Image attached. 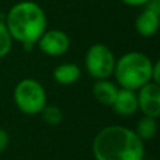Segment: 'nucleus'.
Wrapping results in <instances>:
<instances>
[{
  "mask_svg": "<svg viewBox=\"0 0 160 160\" xmlns=\"http://www.w3.org/2000/svg\"><path fill=\"white\" fill-rule=\"evenodd\" d=\"M96 160H143L145 142L124 125H108L97 132L91 143Z\"/></svg>",
  "mask_w": 160,
  "mask_h": 160,
  "instance_id": "f257e3e1",
  "label": "nucleus"
},
{
  "mask_svg": "<svg viewBox=\"0 0 160 160\" xmlns=\"http://www.w3.org/2000/svg\"><path fill=\"white\" fill-rule=\"evenodd\" d=\"M4 22L13 41L21 44L28 51L35 47L48 25L44 8L32 0H22L11 6Z\"/></svg>",
  "mask_w": 160,
  "mask_h": 160,
  "instance_id": "f03ea898",
  "label": "nucleus"
},
{
  "mask_svg": "<svg viewBox=\"0 0 160 160\" xmlns=\"http://www.w3.org/2000/svg\"><path fill=\"white\" fill-rule=\"evenodd\" d=\"M153 61L143 52L131 51L115 61L112 76L121 88L138 90L143 84L152 82Z\"/></svg>",
  "mask_w": 160,
  "mask_h": 160,
  "instance_id": "7ed1b4c3",
  "label": "nucleus"
},
{
  "mask_svg": "<svg viewBox=\"0 0 160 160\" xmlns=\"http://www.w3.org/2000/svg\"><path fill=\"white\" fill-rule=\"evenodd\" d=\"M13 100L17 108L25 115H37L48 104L45 87L35 79L25 78L16 84Z\"/></svg>",
  "mask_w": 160,
  "mask_h": 160,
  "instance_id": "20e7f679",
  "label": "nucleus"
},
{
  "mask_svg": "<svg viewBox=\"0 0 160 160\" xmlns=\"http://www.w3.org/2000/svg\"><path fill=\"white\" fill-rule=\"evenodd\" d=\"M115 55L105 44L97 42L87 49L84 55V69L94 80L110 79L115 66Z\"/></svg>",
  "mask_w": 160,
  "mask_h": 160,
  "instance_id": "39448f33",
  "label": "nucleus"
},
{
  "mask_svg": "<svg viewBox=\"0 0 160 160\" xmlns=\"http://www.w3.org/2000/svg\"><path fill=\"white\" fill-rule=\"evenodd\" d=\"M35 45L44 55L51 56V58H58V56L65 55L69 51L70 38L62 30H58V28L48 30L47 28Z\"/></svg>",
  "mask_w": 160,
  "mask_h": 160,
  "instance_id": "423d86ee",
  "label": "nucleus"
},
{
  "mask_svg": "<svg viewBox=\"0 0 160 160\" xmlns=\"http://www.w3.org/2000/svg\"><path fill=\"white\" fill-rule=\"evenodd\" d=\"M138 110L143 115L159 118L160 117V84L149 82L136 90Z\"/></svg>",
  "mask_w": 160,
  "mask_h": 160,
  "instance_id": "0eeeda50",
  "label": "nucleus"
},
{
  "mask_svg": "<svg viewBox=\"0 0 160 160\" xmlns=\"http://www.w3.org/2000/svg\"><path fill=\"white\" fill-rule=\"evenodd\" d=\"M111 108L119 117L135 115L138 112V97H136V91L119 87Z\"/></svg>",
  "mask_w": 160,
  "mask_h": 160,
  "instance_id": "6e6552de",
  "label": "nucleus"
},
{
  "mask_svg": "<svg viewBox=\"0 0 160 160\" xmlns=\"http://www.w3.org/2000/svg\"><path fill=\"white\" fill-rule=\"evenodd\" d=\"M160 24V11L152 10L149 7H143V10L138 14L135 20V30L143 38L155 37Z\"/></svg>",
  "mask_w": 160,
  "mask_h": 160,
  "instance_id": "1a4fd4ad",
  "label": "nucleus"
},
{
  "mask_svg": "<svg viewBox=\"0 0 160 160\" xmlns=\"http://www.w3.org/2000/svg\"><path fill=\"white\" fill-rule=\"evenodd\" d=\"M119 87L115 82H111L110 79H100L96 80L93 84V96L101 105L111 107L117 97Z\"/></svg>",
  "mask_w": 160,
  "mask_h": 160,
  "instance_id": "9d476101",
  "label": "nucleus"
},
{
  "mask_svg": "<svg viewBox=\"0 0 160 160\" xmlns=\"http://www.w3.org/2000/svg\"><path fill=\"white\" fill-rule=\"evenodd\" d=\"M82 76V70L80 66L73 62H66V63H61L53 69L52 78L58 84L62 86H70L75 84L76 82Z\"/></svg>",
  "mask_w": 160,
  "mask_h": 160,
  "instance_id": "9b49d317",
  "label": "nucleus"
},
{
  "mask_svg": "<svg viewBox=\"0 0 160 160\" xmlns=\"http://www.w3.org/2000/svg\"><path fill=\"white\" fill-rule=\"evenodd\" d=\"M133 131L143 142L152 141L156 136V133H158V118L148 115L141 117L138 119V122H136V127Z\"/></svg>",
  "mask_w": 160,
  "mask_h": 160,
  "instance_id": "f8f14e48",
  "label": "nucleus"
},
{
  "mask_svg": "<svg viewBox=\"0 0 160 160\" xmlns=\"http://www.w3.org/2000/svg\"><path fill=\"white\" fill-rule=\"evenodd\" d=\"M39 114L42 115L44 122H47L48 125H52V127L59 125L62 122V119H63V112H62V110L58 105H53V104H47Z\"/></svg>",
  "mask_w": 160,
  "mask_h": 160,
  "instance_id": "ddd939ff",
  "label": "nucleus"
},
{
  "mask_svg": "<svg viewBox=\"0 0 160 160\" xmlns=\"http://www.w3.org/2000/svg\"><path fill=\"white\" fill-rule=\"evenodd\" d=\"M13 38H11L10 32H8L6 22L0 20V59L6 58L10 53L11 48H13Z\"/></svg>",
  "mask_w": 160,
  "mask_h": 160,
  "instance_id": "4468645a",
  "label": "nucleus"
},
{
  "mask_svg": "<svg viewBox=\"0 0 160 160\" xmlns=\"http://www.w3.org/2000/svg\"><path fill=\"white\" fill-rule=\"evenodd\" d=\"M8 143H10V136H8L7 131L0 128V153H3L6 149H7Z\"/></svg>",
  "mask_w": 160,
  "mask_h": 160,
  "instance_id": "2eb2a0df",
  "label": "nucleus"
},
{
  "mask_svg": "<svg viewBox=\"0 0 160 160\" xmlns=\"http://www.w3.org/2000/svg\"><path fill=\"white\" fill-rule=\"evenodd\" d=\"M152 82L160 84V62H159V61L153 62V68H152Z\"/></svg>",
  "mask_w": 160,
  "mask_h": 160,
  "instance_id": "dca6fc26",
  "label": "nucleus"
},
{
  "mask_svg": "<svg viewBox=\"0 0 160 160\" xmlns=\"http://www.w3.org/2000/svg\"><path fill=\"white\" fill-rule=\"evenodd\" d=\"M121 2L127 6H131V7H143L150 0H121Z\"/></svg>",
  "mask_w": 160,
  "mask_h": 160,
  "instance_id": "f3484780",
  "label": "nucleus"
},
{
  "mask_svg": "<svg viewBox=\"0 0 160 160\" xmlns=\"http://www.w3.org/2000/svg\"><path fill=\"white\" fill-rule=\"evenodd\" d=\"M143 160H146V159H143Z\"/></svg>",
  "mask_w": 160,
  "mask_h": 160,
  "instance_id": "a211bd4d",
  "label": "nucleus"
}]
</instances>
